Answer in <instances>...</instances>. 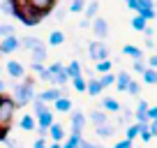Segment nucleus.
Segmentation results:
<instances>
[{
  "mask_svg": "<svg viewBox=\"0 0 157 148\" xmlns=\"http://www.w3.org/2000/svg\"><path fill=\"white\" fill-rule=\"evenodd\" d=\"M12 90H14V93H12V102H14L16 107H28V104H33V99L37 97L33 81H21V84H16Z\"/></svg>",
  "mask_w": 157,
  "mask_h": 148,
  "instance_id": "1",
  "label": "nucleus"
},
{
  "mask_svg": "<svg viewBox=\"0 0 157 148\" xmlns=\"http://www.w3.org/2000/svg\"><path fill=\"white\" fill-rule=\"evenodd\" d=\"M14 111H16V104L12 102V99L0 97V134L12 125V120H14Z\"/></svg>",
  "mask_w": 157,
  "mask_h": 148,
  "instance_id": "2",
  "label": "nucleus"
},
{
  "mask_svg": "<svg viewBox=\"0 0 157 148\" xmlns=\"http://www.w3.org/2000/svg\"><path fill=\"white\" fill-rule=\"evenodd\" d=\"M127 7L136 12V16H141L143 21L155 19V7H152V0H127Z\"/></svg>",
  "mask_w": 157,
  "mask_h": 148,
  "instance_id": "3",
  "label": "nucleus"
},
{
  "mask_svg": "<svg viewBox=\"0 0 157 148\" xmlns=\"http://www.w3.org/2000/svg\"><path fill=\"white\" fill-rule=\"evenodd\" d=\"M88 56L95 60V63H102V60H109V46L104 42H90L88 44Z\"/></svg>",
  "mask_w": 157,
  "mask_h": 148,
  "instance_id": "4",
  "label": "nucleus"
},
{
  "mask_svg": "<svg viewBox=\"0 0 157 148\" xmlns=\"http://www.w3.org/2000/svg\"><path fill=\"white\" fill-rule=\"evenodd\" d=\"M90 25H93L95 37H99L97 42H104V40L109 37V21H106V19H102V16H95V19L90 21Z\"/></svg>",
  "mask_w": 157,
  "mask_h": 148,
  "instance_id": "5",
  "label": "nucleus"
},
{
  "mask_svg": "<svg viewBox=\"0 0 157 148\" xmlns=\"http://www.w3.org/2000/svg\"><path fill=\"white\" fill-rule=\"evenodd\" d=\"M16 49H19V37H16V35H12V37H5V40L0 42V53H2V56L14 53Z\"/></svg>",
  "mask_w": 157,
  "mask_h": 148,
  "instance_id": "6",
  "label": "nucleus"
},
{
  "mask_svg": "<svg viewBox=\"0 0 157 148\" xmlns=\"http://www.w3.org/2000/svg\"><path fill=\"white\" fill-rule=\"evenodd\" d=\"M83 127H86V116H83V111H72V134H78V137H81Z\"/></svg>",
  "mask_w": 157,
  "mask_h": 148,
  "instance_id": "7",
  "label": "nucleus"
},
{
  "mask_svg": "<svg viewBox=\"0 0 157 148\" xmlns=\"http://www.w3.org/2000/svg\"><path fill=\"white\" fill-rule=\"evenodd\" d=\"M19 46H23L25 51L33 53V51H37V49H44L46 44L42 40H37V37H23V40H19Z\"/></svg>",
  "mask_w": 157,
  "mask_h": 148,
  "instance_id": "8",
  "label": "nucleus"
},
{
  "mask_svg": "<svg viewBox=\"0 0 157 148\" xmlns=\"http://www.w3.org/2000/svg\"><path fill=\"white\" fill-rule=\"evenodd\" d=\"M60 97H65L60 88H49V90H44V93H39V95H37V99H39V102H44V104L56 102V99H60Z\"/></svg>",
  "mask_w": 157,
  "mask_h": 148,
  "instance_id": "9",
  "label": "nucleus"
},
{
  "mask_svg": "<svg viewBox=\"0 0 157 148\" xmlns=\"http://www.w3.org/2000/svg\"><path fill=\"white\" fill-rule=\"evenodd\" d=\"M7 74H10V76H14V79H21V76H23L25 74V69H23V65L19 63V60H7Z\"/></svg>",
  "mask_w": 157,
  "mask_h": 148,
  "instance_id": "10",
  "label": "nucleus"
},
{
  "mask_svg": "<svg viewBox=\"0 0 157 148\" xmlns=\"http://www.w3.org/2000/svg\"><path fill=\"white\" fill-rule=\"evenodd\" d=\"M123 53L129 56L132 60H143V58H146L143 49H139V46H134V44H125V46H123Z\"/></svg>",
  "mask_w": 157,
  "mask_h": 148,
  "instance_id": "11",
  "label": "nucleus"
},
{
  "mask_svg": "<svg viewBox=\"0 0 157 148\" xmlns=\"http://www.w3.org/2000/svg\"><path fill=\"white\" fill-rule=\"evenodd\" d=\"M35 123H37L39 130H46V132H49V127L53 125V114H51V111H46V114L37 116V118H35Z\"/></svg>",
  "mask_w": 157,
  "mask_h": 148,
  "instance_id": "12",
  "label": "nucleus"
},
{
  "mask_svg": "<svg viewBox=\"0 0 157 148\" xmlns=\"http://www.w3.org/2000/svg\"><path fill=\"white\" fill-rule=\"evenodd\" d=\"M49 134H51V139H53V143H60V141L65 139V127H63L60 123H53V125L49 127Z\"/></svg>",
  "mask_w": 157,
  "mask_h": 148,
  "instance_id": "13",
  "label": "nucleus"
},
{
  "mask_svg": "<svg viewBox=\"0 0 157 148\" xmlns=\"http://www.w3.org/2000/svg\"><path fill=\"white\" fill-rule=\"evenodd\" d=\"M53 107H56L58 114H69V111H72V99L69 97H60V99L53 102Z\"/></svg>",
  "mask_w": 157,
  "mask_h": 148,
  "instance_id": "14",
  "label": "nucleus"
},
{
  "mask_svg": "<svg viewBox=\"0 0 157 148\" xmlns=\"http://www.w3.org/2000/svg\"><path fill=\"white\" fill-rule=\"evenodd\" d=\"M90 120L95 123V127H102V125H109V114H104L102 109H99V111H93V114H90Z\"/></svg>",
  "mask_w": 157,
  "mask_h": 148,
  "instance_id": "15",
  "label": "nucleus"
},
{
  "mask_svg": "<svg viewBox=\"0 0 157 148\" xmlns=\"http://www.w3.org/2000/svg\"><path fill=\"white\" fill-rule=\"evenodd\" d=\"M132 81V76H129L127 72H120V74H116V88L120 90V93H125V88H127V84Z\"/></svg>",
  "mask_w": 157,
  "mask_h": 148,
  "instance_id": "16",
  "label": "nucleus"
},
{
  "mask_svg": "<svg viewBox=\"0 0 157 148\" xmlns=\"http://www.w3.org/2000/svg\"><path fill=\"white\" fill-rule=\"evenodd\" d=\"M86 93H88L90 97H97V95L102 93V86H99V81H97V79L86 81Z\"/></svg>",
  "mask_w": 157,
  "mask_h": 148,
  "instance_id": "17",
  "label": "nucleus"
},
{
  "mask_svg": "<svg viewBox=\"0 0 157 148\" xmlns=\"http://www.w3.org/2000/svg\"><path fill=\"white\" fill-rule=\"evenodd\" d=\"M65 69H67L69 79H78V76H83V74H81V65H78L76 60H72L69 65H65Z\"/></svg>",
  "mask_w": 157,
  "mask_h": 148,
  "instance_id": "18",
  "label": "nucleus"
},
{
  "mask_svg": "<svg viewBox=\"0 0 157 148\" xmlns=\"http://www.w3.org/2000/svg\"><path fill=\"white\" fill-rule=\"evenodd\" d=\"M35 127H37V123H35V116L25 114L23 118H21V130H25V132H33Z\"/></svg>",
  "mask_w": 157,
  "mask_h": 148,
  "instance_id": "19",
  "label": "nucleus"
},
{
  "mask_svg": "<svg viewBox=\"0 0 157 148\" xmlns=\"http://www.w3.org/2000/svg\"><path fill=\"white\" fill-rule=\"evenodd\" d=\"M102 109H104V114H106V111H120V104H118L113 97H104L102 99Z\"/></svg>",
  "mask_w": 157,
  "mask_h": 148,
  "instance_id": "20",
  "label": "nucleus"
},
{
  "mask_svg": "<svg viewBox=\"0 0 157 148\" xmlns=\"http://www.w3.org/2000/svg\"><path fill=\"white\" fill-rule=\"evenodd\" d=\"M95 132H97V137L109 139V137H113V134H116V127H113V125H102V127H95Z\"/></svg>",
  "mask_w": 157,
  "mask_h": 148,
  "instance_id": "21",
  "label": "nucleus"
},
{
  "mask_svg": "<svg viewBox=\"0 0 157 148\" xmlns=\"http://www.w3.org/2000/svg\"><path fill=\"white\" fill-rule=\"evenodd\" d=\"M67 81H69V76H67V69L63 67V69H60L58 74H53V79H51V84H56V86H65Z\"/></svg>",
  "mask_w": 157,
  "mask_h": 148,
  "instance_id": "22",
  "label": "nucleus"
},
{
  "mask_svg": "<svg viewBox=\"0 0 157 148\" xmlns=\"http://www.w3.org/2000/svg\"><path fill=\"white\" fill-rule=\"evenodd\" d=\"M65 42V33H60V30H53V33L49 35V44L51 46H60Z\"/></svg>",
  "mask_w": 157,
  "mask_h": 148,
  "instance_id": "23",
  "label": "nucleus"
},
{
  "mask_svg": "<svg viewBox=\"0 0 157 148\" xmlns=\"http://www.w3.org/2000/svg\"><path fill=\"white\" fill-rule=\"evenodd\" d=\"M97 10H99V5H97V2H90V5H86L83 7V12H86V14H83V19H95V16H97Z\"/></svg>",
  "mask_w": 157,
  "mask_h": 148,
  "instance_id": "24",
  "label": "nucleus"
},
{
  "mask_svg": "<svg viewBox=\"0 0 157 148\" xmlns=\"http://www.w3.org/2000/svg\"><path fill=\"white\" fill-rule=\"evenodd\" d=\"M97 81H99V86H102V90H104V88H109V86L116 84V74H111V72L102 74V79H97Z\"/></svg>",
  "mask_w": 157,
  "mask_h": 148,
  "instance_id": "25",
  "label": "nucleus"
},
{
  "mask_svg": "<svg viewBox=\"0 0 157 148\" xmlns=\"http://www.w3.org/2000/svg\"><path fill=\"white\" fill-rule=\"evenodd\" d=\"M44 60H46V46H44V49L33 51V65H42Z\"/></svg>",
  "mask_w": 157,
  "mask_h": 148,
  "instance_id": "26",
  "label": "nucleus"
},
{
  "mask_svg": "<svg viewBox=\"0 0 157 148\" xmlns=\"http://www.w3.org/2000/svg\"><path fill=\"white\" fill-rule=\"evenodd\" d=\"M143 81H146L148 86H155L157 84V69H146V72H143Z\"/></svg>",
  "mask_w": 157,
  "mask_h": 148,
  "instance_id": "27",
  "label": "nucleus"
},
{
  "mask_svg": "<svg viewBox=\"0 0 157 148\" xmlns=\"http://www.w3.org/2000/svg\"><path fill=\"white\" fill-rule=\"evenodd\" d=\"M12 35H14V25H10V23L0 25V42L5 40V37H12Z\"/></svg>",
  "mask_w": 157,
  "mask_h": 148,
  "instance_id": "28",
  "label": "nucleus"
},
{
  "mask_svg": "<svg viewBox=\"0 0 157 148\" xmlns=\"http://www.w3.org/2000/svg\"><path fill=\"white\" fill-rule=\"evenodd\" d=\"M33 107H35V118H37V116H42V114H46V111H49V109H46V104H44V102H39L37 97L33 99Z\"/></svg>",
  "mask_w": 157,
  "mask_h": 148,
  "instance_id": "29",
  "label": "nucleus"
},
{
  "mask_svg": "<svg viewBox=\"0 0 157 148\" xmlns=\"http://www.w3.org/2000/svg\"><path fill=\"white\" fill-rule=\"evenodd\" d=\"M78 143H81V137H78V134H69L65 146H60V148H78Z\"/></svg>",
  "mask_w": 157,
  "mask_h": 148,
  "instance_id": "30",
  "label": "nucleus"
},
{
  "mask_svg": "<svg viewBox=\"0 0 157 148\" xmlns=\"http://www.w3.org/2000/svg\"><path fill=\"white\" fill-rule=\"evenodd\" d=\"M111 67H113L111 60H102V63H97V72L99 74H109V72H111Z\"/></svg>",
  "mask_w": 157,
  "mask_h": 148,
  "instance_id": "31",
  "label": "nucleus"
},
{
  "mask_svg": "<svg viewBox=\"0 0 157 148\" xmlns=\"http://www.w3.org/2000/svg\"><path fill=\"white\" fill-rule=\"evenodd\" d=\"M148 107H150V104H148L146 99H139V107H136V111H134V116H146Z\"/></svg>",
  "mask_w": 157,
  "mask_h": 148,
  "instance_id": "32",
  "label": "nucleus"
},
{
  "mask_svg": "<svg viewBox=\"0 0 157 148\" xmlns=\"http://www.w3.org/2000/svg\"><path fill=\"white\" fill-rule=\"evenodd\" d=\"M132 28L139 30V33H143V28H146V21H143L141 16H134V19H132Z\"/></svg>",
  "mask_w": 157,
  "mask_h": 148,
  "instance_id": "33",
  "label": "nucleus"
},
{
  "mask_svg": "<svg viewBox=\"0 0 157 148\" xmlns=\"http://www.w3.org/2000/svg\"><path fill=\"white\" fill-rule=\"evenodd\" d=\"M132 69H134V72H136V74H141V76H143V72H146V60H134V65H132Z\"/></svg>",
  "mask_w": 157,
  "mask_h": 148,
  "instance_id": "34",
  "label": "nucleus"
},
{
  "mask_svg": "<svg viewBox=\"0 0 157 148\" xmlns=\"http://www.w3.org/2000/svg\"><path fill=\"white\" fill-rule=\"evenodd\" d=\"M125 93H129V95H139V93H141V90H139V84L132 79V81L127 84V88H125Z\"/></svg>",
  "mask_w": 157,
  "mask_h": 148,
  "instance_id": "35",
  "label": "nucleus"
},
{
  "mask_svg": "<svg viewBox=\"0 0 157 148\" xmlns=\"http://www.w3.org/2000/svg\"><path fill=\"white\" fill-rule=\"evenodd\" d=\"M83 7H86L83 0H74L72 5H69V12H74V14H76V12H83Z\"/></svg>",
  "mask_w": 157,
  "mask_h": 148,
  "instance_id": "36",
  "label": "nucleus"
},
{
  "mask_svg": "<svg viewBox=\"0 0 157 148\" xmlns=\"http://www.w3.org/2000/svg\"><path fill=\"white\" fill-rule=\"evenodd\" d=\"M74 81V88L78 90V93H86V79L83 76H78V79H72Z\"/></svg>",
  "mask_w": 157,
  "mask_h": 148,
  "instance_id": "37",
  "label": "nucleus"
},
{
  "mask_svg": "<svg viewBox=\"0 0 157 148\" xmlns=\"http://www.w3.org/2000/svg\"><path fill=\"white\" fill-rule=\"evenodd\" d=\"M78 148H104V146H97V143H93V141H88V139L81 137V143H78Z\"/></svg>",
  "mask_w": 157,
  "mask_h": 148,
  "instance_id": "38",
  "label": "nucleus"
},
{
  "mask_svg": "<svg viewBox=\"0 0 157 148\" xmlns=\"http://www.w3.org/2000/svg\"><path fill=\"white\" fill-rule=\"evenodd\" d=\"M0 10L5 12V14H12L14 12V2H0Z\"/></svg>",
  "mask_w": 157,
  "mask_h": 148,
  "instance_id": "39",
  "label": "nucleus"
},
{
  "mask_svg": "<svg viewBox=\"0 0 157 148\" xmlns=\"http://www.w3.org/2000/svg\"><path fill=\"white\" fill-rule=\"evenodd\" d=\"M63 67H65L63 63H53V65H51V67H46V69H49V72H51V76H53V74H58V72H60V69H63Z\"/></svg>",
  "mask_w": 157,
  "mask_h": 148,
  "instance_id": "40",
  "label": "nucleus"
},
{
  "mask_svg": "<svg viewBox=\"0 0 157 148\" xmlns=\"http://www.w3.org/2000/svg\"><path fill=\"white\" fill-rule=\"evenodd\" d=\"M113 148H132V141H127V139H123V141H118Z\"/></svg>",
  "mask_w": 157,
  "mask_h": 148,
  "instance_id": "41",
  "label": "nucleus"
},
{
  "mask_svg": "<svg viewBox=\"0 0 157 148\" xmlns=\"http://www.w3.org/2000/svg\"><path fill=\"white\" fill-rule=\"evenodd\" d=\"M143 33H146V40H152V35H155V30H152L150 25H146V28H143Z\"/></svg>",
  "mask_w": 157,
  "mask_h": 148,
  "instance_id": "42",
  "label": "nucleus"
},
{
  "mask_svg": "<svg viewBox=\"0 0 157 148\" xmlns=\"http://www.w3.org/2000/svg\"><path fill=\"white\" fill-rule=\"evenodd\" d=\"M33 148H46V141L44 139H37V141L33 143Z\"/></svg>",
  "mask_w": 157,
  "mask_h": 148,
  "instance_id": "43",
  "label": "nucleus"
},
{
  "mask_svg": "<svg viewBox=\"0 0 157 148\" xmlns=\"http://www.w3.org/2000/svg\"><path fill=\"white\" fill-rule=\"evenodd\" d=\"M7 146L10 148H19V141H16V139H7Z\"/></svg>",
  "mask_w": 157,
  "mask_h": 148,
  "instance_id": "44",
  "label": "nucleus"
},
{
  "mask_svg": "<svg viewBox=\"0 0 157 148\" xmlns=\"http://www.w3.org/2000/svg\"><path fill=\"white\" fill-rule=\"evenodd\" d=\"M141 139H143V141H150V132H148V130H143V132H141Z\"/></svg>",
  "mask_w": 157,
  "mask_h": 148,
  "instance_id": "45",
  "label": "nucleus"
},
{
  "mask_svg": "<svg viewBox=\"0 0 157 148\" xmlns=\"http://www.w3.org/2000/svg\"><path fill=\"white\" fill-rule=\"evenodd\" d=\"M33 69H35L37 74H42V72H44V67H42V65H33Z\"/></svg>",
  "mask_w": 157,
  "mask_h": 148,
  "instance_id": "46",
  "label": "nucleus"
},
{
  "mask_svg": "<svg viewBox=\"0 0 157 148\" xmlns=\"http://www.w3.org/2000/svg\"><path fill=\"white\" fill-rule=\"evenodd\" d=\"M78 25H81V28H88L90 21H88V19H81V23H78Z\"/></svg>",
  "mask_w": 157,
  "mask_h": 148,
  "instance_id": "47",
  "label": "nucleus"
},
{
  "mask_svg": "<svg viewBox=\"0 0 157 148\" xmlns=\"http://www.w3.org/2000/svg\"><path fill=\"white\" fill-rule=\"evenodd\" d=\"M2 93H5V81L0 79V95H2Z\"/></svg>",
  "mask_w": 157,
  "mask_h": 148,
  "instance_id": "48",
  "label": "nucleus"
},
{
  "mask_svg": "<svg viewBox=\"0 0 157 148\" xmlns=\"http://www.w3.org/2000/svg\"><path fill=\"white\" fill-rule=\"evenodd\" d=\"M49 148H60V143H51V146Z\"/></svg>",
  "mask_w": 157,
  "mask_h": 148,
  "instance_id": "49",
  "label": "nucleus"
}]
</instances>
